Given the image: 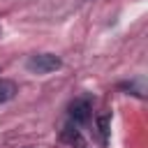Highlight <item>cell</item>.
I'll return each instance as SVG.
<instances>
[{"mask_svg":"<svg viewBox=\"0 0 148 148\" xmlns=\"http://www.w3.org/2000/svg\"><path fill=\"white\" fill-rule=\"evenodd\" d=\"M60 65H62L60 58L53 56V53H37V56H30L28 62H25V67H28L30 72H35V74H49V72H56Z\"/></svg>","mask_w":148,"mask_h":148,"instance_id":"obj_1","label":"cell"},{"mask_svg":"<svg viewBox=\"0 0 148 148\" xmlns=\"http://www.w3.org/2000/svg\"><path fill=\"white\" fill-rule=\"evenodd\" d=\"M92 116V104L88 97H79L69 104V120L74 125H81V123H88Z\"/></svg>","mask_w":148,"mask_h":148,"instance_id":"obj_2","label":"cell"},{"mask_svg":"<svg viewBox=\"0 0 148 148\" xmlns=\"http://www.w3.org/2000/svg\"><path fill=\"white\" fill-rule=\"evenodd\" d=\"M60 139H62L65 143L74 146V148H83V136H81V132H79V125H74L72 120H67V123L62 125Z\"/></svg>","mask_w":148,"mask_h":148,"instance_id":"obj_3","label":"cell"},{"mask_svg":"<svg viewBox=\"0 0 148 148\" xmlns=\"http://www.w3.org/2000/svg\"><path fill=\"white\" fill-rule=\"evenodd\" d=\"M109 132H111V116L109 113H99L97 120H95V134H97V141H99L102 148L109 143Z\"/></svg>","mask_w":148,"mask_h":148,"instance_id":"obj_4","label":"cell"},{"mask_svg":"<svg viewBox=\"0 0 148 148\" xmlns=\"http://www.w3.org/2000/svg\"><path fill=\"white\" fill-rule=\"evenodd\" d=\"M14 95H16V86L12 81H7V79H0V104L9 102Z\"/></svg>","mask_w":148,"mask_h":148,"instance_id":"obj_5","label":"cell"}]
</instances>
